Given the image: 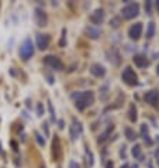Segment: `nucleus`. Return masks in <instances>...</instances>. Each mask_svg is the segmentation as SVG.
<instances>
[{"instance_id": "obj_39", "label": "nucleus", "mask_w": 159, "mask_h": 168, "mask_svg": "<svg viewBox=\"0 0 159 168\" xmlns=\"http://www.w3.org/2000/svg\"><path fill=\"white\" fill-rule=\"evenodd\" d=\"M0 148H2V144H0Z\"/></svg>"}, {"instance_id": "obj_38", "label": "nucleus", "mask_w": 159, "mask_h": 168, "mask_svg": "<svg viewBox=\"0 0 159 168\" xmlns=\"http://www.w3.org/2000/svg\"><path fill=\"white\" fill-rule=\"evenodd\" d=\"M156 7H158V10H159V2H156Z\"/></svg>"}, {"instance_id": "obj_29", "label": "nucleus", "mask_w": 159, "mask_h": 168, "mask_svg": "<svg viewBox=\"0 0 159 168\" xmlns=\"http://www.w3.org/2000/svg\"><path fill=\"white\" fill-rule=\"evenodd\" d=\"M151 7H152V2H151V0L145 2V12H147V14H152V10H151Z\"/></svg>"}, {"instance_id": "obj_12", "label": "nucleus", "mask_w": 159, "mask_h": 168, "mask_svg": "<svg viewBox=\"0 0 159 168\" xmlns=\"http://www.w3.org/2000/svg\"><path fill=\"white\" fill-rule=\"evenodd\" d=\"M104 18H106V13H104L103 9H96L95 12L90 14V21L93 24H101L104 21Z\"/></svg>"}, {"instance_id": "obj_17", "label": "nucleus", "mask_w": 159, "mask_h": 168, "mask_svg": "<svg viewBox=\"0 0 159 168\" xmlns=\"http://www.w3.org/2000/svg\"><path fill=\"white\" fill-rule=\"evenodd\" d=\"M141 136H142L144 141L147 143V146H151V144H152V140L149 138V134H148V126L147 124L141 126Z\"/></svg>"}, {"instance_id": "obj_7", "label": "nucleus", "mask_w": 159, "mask_h": 168, "mask_svg": "<svg viewBox=\"0 0 159 168\" xmlns=\"http://www.w3.org/2000/svg\"><path fill=\"white\" fill-rule=\"evenodd\" d=\"M142 30H144V26H142V23H135V24H132L131 27H130L128 37L131 38V40H134V41L139 40L141 35H142Z\"/></svg>"}, {"instance_id": "obj_14", "label": "nucleus", "mask_w": 159, "mask_h": 168, "mask_svg": "<svg viewBox=\"0 0 159 168\" xmlns=\"http://www.w3.org/2000/svg\"><path fill=\"white\" fill-rule=\"evenodd\" d=\"M132 61H134V64L137 65L138 68H147L148 65H149V61H148V58L145 57V55H142V54L134 55Z\"/></svg>"}, {"instance_id": "obj_19", "label": "nucleus", "mask_w": 159, "mask_h": 168, "mask_svg": "<svg viewBox=\"0 0 159 168\" xmlns=\"http://www.w3.org/2000/svg\"><path fill=\"white\" fill-rule=\"evenodd\" d=\"M124 134H126L127 140H130V141H135L138 138L137 133H135L131 127H126V128H124Z\"/></svg>"}, {"instance_id": "obj_21", "label": "nucleus", "mask_w": 159, "mask_h": 168, "mask_svg": "<svg viewBox=\"0 0 159 168\" xmlns=\"http://www.w3.org/2000/svg\"><path fill=\"white\" fill-rule=\"evenodd\" d=\"M153 34H155V23L149 21V23H148V27H147V33H145V35H147V38H152Z\"/></svg>"}, {"instance_id": "obj_18", "label": "nucleus", "mask_w": 159, "mask_h": 168, "mask_svg": "<svg viewBox=\"0 0 159 168\" xmlns=\"http://www.w3.org/2000/svg\"><path fill=\"white\" fill-rule=\"evenodd\" d=\"M131 154L134 158H139V161L144 160V157H142V148H141V146H138V144L131 148Z\"/></svg>"}, {"instance_id": "obj_32", "label": "nucleus", "mask_w": 159, "mask_h": 168, "mask_svg": "<svg viewBox=\"0 0 159 168\" xmlns=\"http://www.w3.org/2000/svg\"><path fill=\"white\" fill-rule=\"evenodd\" d=\"M69 168H79V164L75 162V161H70L69 162Z\"/></svg>"}, {"instance_id": "obj_34", "label": "nucleus", "mask_w": 159, "mask_h": 168, "mask_svg": "<svg viewBox=\"0 0 159 168\" xmlns=\"http://www.w3.org/2000/svg\"><path fill=\"white\" fill-rule=\"evenodd\" d=\"M106 168H114L113 162H111V161H108V162H107V165H106Z\"/></svg>"}, {"instance_id": "obj_26", "label": "nucleus", "mask_w": 159, "mask_h": 168, "mask_svg": "<svg viewBox=\"0 0 159 168\" xmlns=\"http://www.w3.org/2000/svg\"><path fill=\"white\" fill-rule=\"evenodd\" d=\"M46 103H48V110H49V113H51V120L55 122V110H54V106H52L51 100H48Z\"/></svg>"}, {"instance_id": "obj_23", "label": "nucleus", "mask_w": 159, "mask_h": 168, "mask_svg": "<svg viewBox=\"0 0 159 168\" xmlns=\"http://www.w3.org/2000/svg\"><path fill=\"white\" fill-rule=\"evenodd\" d=\"M120 24H121V18H120V17H113L110 20V26H111V27L117 28V27H120Z\"/></svg>"}, {"instance_id": "obj_30", "label": "nucleus", "mask_w": 159, "mask_h": 168, "mask_svg": "<svg viewBox=\"0 0 159 168\" xmlns=\"http://www.w3.org/2000/svg\"><path fill=\"white\" fill-rule=\"evenodd\" d=\"M44 114V107H42V103H37V116H42Z\"/></svg>"}, {"instance_id": "obj_16", "label": "nucleus", "mask_w": 159, "mask_h": 168, "mask_svg": "<svg viewBox=\"0 0 159 168\" xmlns=\"http://www.w3.org/2000/svg\"><path fill=\"white\" fill-rule=\"evenodd\" d=\"M108 59H110V62H113L114 65H120V62H121L120 52L117 51L116 48H111L110 51H108Z\"/></svg>"}, {"instance_id": "obj_37", "label": "nucleus", "mask_w": 159, "mask_h": 168, "mask_svg": "<svg viewBox=\"0 0 159 168\" xmlns=\"http://www.w3.org/2000/svg\"><path fill=\"white\" fill-rule=\"evenodd\" d=\"M156 72H158V75H159V64H158V67H156Z\"/></svg>"}, {"instance_id": "obj_40", "label": "nucleus", "mask_w": 159, "mask_h": 168, "mask_svg": "<svg viewBox=\"0 0 159 168\" xmlns=\"http://www.w3.org/2000/svg\"><path fill=\"white\" fill-rule=\"evenodd\" d=\"M158 164H159V160H158Z\"/></svg>"}, {"instance_id": "obj_4", "label": "nucleus", "mask_w": 159, "mask_h": 168, "mask_svg": "<svg viewBox=\"0 0 159 168\" xmlns=\"http://www.w3.org/2000/svg\"><path fill=\"white\" fill-rule=\"evenodd\" d=\"M121 14L124 18L127 20H131V18L137 17L139 14V4L138 3H128L126 7H122Z\"/></svg>"}, {"instance_id": "obj_15", "label": "nucleus", "mask_w": 159, "mask_h": 168, "mask_svg": "<svg viewBox=\"0 0 159 168\" xmlns=\"http://www.w3.org/2000/svg\"><path fill=\"white\" fill-rule=\"evenodd\" d=\"M85 33H86V35L89 37V38H92V40H99V38H100L101 31L99 30L97 27L89 26V27H86V28H85Z\"/></svg>"}, {"instance_id": "obj_22", "label": "nucleus", "mask_w": 159, "mask_h": 168, "mask_svg": "<svg viewBox=\"0 0 159 168\" xmlns=\"http://www.w3.org/2000/svg\"><path fill=\"white\" fill-rule=\"evenodd\" d=\"M66 45V28H62V35L59 40V47H65Z\"/></svg>"}, {"instance_id": "obj_2", "label": "nucleus", "mask_w": 159, "mask_h": 168, "mask_svg": "<svg viewBox=\"0 0 159 168\" xmlns=\"http://www.w3.org/2000/svg\"><path fill=\"white\" fill-rule=\"evenodd\" d=\"M121 79L122 82L128 86H135L138 85V75L135 73V71L131 67H126V69L121 73Z\"/></svg>"}, {"instance_id": "obj_9", "label": "nucleus", "mask_w": 159, "mask_h": 168, "mask_svg": "<svg viewBox=\"0 0 159 168\" xmlns=\"http://www.w3.org/2000/svg\"><path fill=\"white\" fill-rule=\"evenodd\" d=\"M144 99H145L147 103L151 105V106L158 107V105H159V92L156 91V89H152V91H149V92L145 93Z\"/></svg>"}, {"instance_id": "obj_5", "label": "nucleus", "mask_w": 159, "mask_h": 168, "mask_svg": "<svg viewBox=\"0 0 159 168\" xmlns=\"http://www.w3.org/2000/svg\"><path fill=\"white\" fill-rule=\"evenodd\" d=\"M44 62H45L49 68H52L54 71L64 69V62H62L61 58H58L56 55H46L45 58H44Z\"/></svg>"}, {"instance_id": "obj_25", "label": "nucleus", "mask_w": 159, "mask_h": 168, "mask_svg": "<svg viewBox=\"0 0 159 168\" xmlns=\"http://www.w3.org/2000/svg\"><path fill=\"white\" fill-rule=\"evenodd\" d=\"M111 130H113V126H111V127H108L107 130H106V132H104L103 134L100 136V138H99V143H103V141L106 140V138H107V136L110 134V132H111Z\"/></svg>"}, {"instance_id": "obj_10", "label": "nucleus", "mask_w": 159, "mask_h": 168, "mask_svg": "<svg viewBox=\"0 0 159 168\" xmlns=\"http://www.w3.org/2000/svg\"><path fill=\"white\" fill-rule=\"evenodd\" d=\"M61 157H62L61 141H59L58 136H54V140H52V158H54V161H59Z\"/></svg>"}, {"instance_id": "obj_35", "label": "nucleus", "mask_w": 159, "mask_h": 168, "mask_svg": "<svg viewBox=\"0 0 159 168\" xmlns=\"http://www.w3.org/2000/svg\"><path fill=\"white\" fill-rule=\"evenodd\" d=\"M59 127L64 128V122H62V120H59Z\"/></svg>"}, {"instance_id": "obj_36", "label": "nucleus", "mask_w": 159, "mask_h": 168, "mask_svg": "<svg viewBox=\"0 0 159 168\" xmlns=\"http://www.w3.org/2000/svg\"><path fill=\"white\" fill-rule=\"evenodd\" d=\"M121 168H130V165L128 164H124V165H121Z\"/></svg>"}, {"instance_id": "obj_13", "label": "nucleus", "mask_w": 159, "mask_h": 168, "mask_svg": "<svg viewBox=\"0 0 159 168\" xmlns=\"http://www.w3.org/2000/svg\"><path fill=\"white\" fill-rule=\"evenodd\" d=\"M90 73L96 78H104V75H106V68L100 64H93L92 67H90Z\"/></svg>"}, {"instance_id": "obj_3", "label": "nucleus", "mask_w": 159, "mask_h": 168, "mask_svg": "<svg viewBox=\"0 0 159 168\" xmlns=\"http://www.w3.org/2000/svg\"><path fill=\"white\" fill-rule=\"evenodd\" d=\"M33 55H34V44L30 38H25L24 43L20 47V57H21V59L27 61V59H30Z\"/></svg>"}, {"instance_id": "obj_20", "label": "nucleus", "mask_w": 159, "mask_h": 168, "mask_svg": "<svg viewBox=\"0 0 159 168\" xmlns=\"http://www.w3.org/2000/svg\"><path fill=\"white\" fill-rule=\"evenodd\" d=\"M128 117L132 123H135L138 120V114H137V106L135 105H131L130 106V110H128Z\"/></svg>"}, {"instance_id": "obj_28", "label": "nucleus", "mask_w": 159, "mask_h": 168, "mask_svg": "<svg viewBox=\"0 0 159 168\" xmlns=\"http://www.w3.org/2000/svg\"><path fill=\"white\" fill-rule=\"evenodd\" d=\"M34 134H35V138H37V143H38V144H40V146H41V147H42V146H44V144H45V140H44V137H42V136H41V134H40V133H37V132L34 133Z\"/></svg>"}, {"instance_id": "obj_11", "label": "nucleus", "mask_w": 159, "mask_h": 168, "mask_svg": "<svg viewBox=\"0 0 159 168\" xmlns=\"http://www.w3.org/2000/svg\"><path fill=\"white\" fill-rule=\"evenodd\" d=\"M35 40H37V47L41 49V51H44V49H46L49 47L51 37H49L48 34H37Z\"/></svg>"}, {"instance_id": "obj_24", "label": "nucleus", "mask_w": 159, "mask_h": 168, "mask_svg": "<svg viewBox=\"0 0 159 168\" xmlns=\"http://www.w3.org/2000/svg\"><path fill=\"white\" fill-rule=\"evenodd\" d=\"M100 92H101V100H106V99H107V96H108V86L107 85H104L103 88H100Z\"/></svg>"}, {"instance_id": "obj_31", "label": "nucleus", "mask_w": 159, "mask_h": 168, "mask_svg": "<svg viewBox=\"0 0 159 168\" xmlns=\"http://www.w3.org/2000/svg\"><path fill=\"white\" fill-rule=\"evenodd\" d=\"M126 146H122L121 147V151H120V157H122V158H126Z\"/></svg>"}, {"instance_id": "obj_27", "label": "nucleus", "mask_w": 159, "mask_h": 168, "mask_svg": "<svg viewBox=\"0 0 159 168\" xmlns=\"http://www.w3.org/2000/svg\"><path fill=\"white\" fill-rule=\"evenodd\" d=\"M86 158H87V164H89V167H92L93 165V154H92V151L87 148L86 150Z\"/></svg>"}, {"instance_id": "obj_6", "label": "nucleus", "mask_w": 159, "mask_h": 168, "mask_svg": "<svg viewBox=\"0 0 159 168\" xmlns=\"http://www.w3.org/2000/svg\"><path fill=\"white\" fill-rule=\"evenodd\" d=\"M34 21H35V24L38 27H45L48 24V16L44 12V9L37 7V9L34 10Z\"/></svg>"}, {"instance_id": "obj_8", "label": "nucleus", "mask_w": 159, "mask_h": 168, "mask_svg": "<svg viewBox=\"0 0 159 168\" xmlns=\"http://www.w3.org/2000/svg\"><path fill=\"white\" fill-rule=\"evenodd\" d=\"M80 133H82V126H80L79 122H76V119H73L72 124L69 126V136L72 141H76L79 138Z\"/></svg>"}, {"instance_id": "obj_33", "label": "nucleus", "mask_w": 159, "mask_h": 168, "mask_svg": "<svg viewBox=\"0 0 159 168\" xmlns=\"http://www.w3.org/2000/svg\"><path fill=\"white\" fill-rule=\"evenodd\" d=\"M42 128L45 130V134L49 136V130H48V124H46V123H44V124H42Z\"/></svg>"}, {"instance_id": "obj_1", "label": "nucleus", "mask_w": 159, "mask_h": 168, "mask_svg": "<svg viewBox=\"0 0 159 168\" xmlns=\"http://www.w3.org/2000/svg\"><path fill=\"white\" fill-rule=\"evenodd\" d=\"M72 99H75V106L77 110H85L95 103V93L92 91L72 93Z\"/></svg>"}]
</instances>
